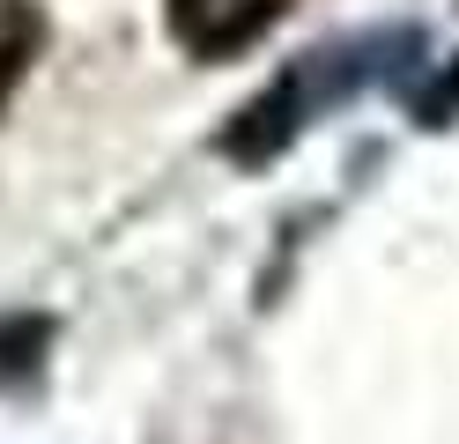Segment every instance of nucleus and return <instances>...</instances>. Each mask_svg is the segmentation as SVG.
<instances>
[{
	"label": "nucleus",
	"mask_w": 459,
	"mask_h": 444,
	"mask_svg": "<svg viewBox=\"0 0 459 444\" xmlns=\"http://www.w3.org/2000/svg\"><path fill=\"white\" fill-rule=\"evenodd\" d=\"M52 341H60L52 311H8V318H0V393L38 385L45 363H52Z\"/></svg>",
	"instance_id": "obj_4"
},
{
	"label": "nucleus",
	"mask_w": 459,
	"mask_h": 444,
	"mask_svg": "<svg viewBox=\"0 0 459 444\" xmlns=\"http://www.w3.org/2000/svg\"><path fill=\"white\" fill-rule=\"evenodd\" d=\"M422 67H429V30L422 22H370V30H349V38H326V45L297 52L252 104L230 111V126L215 134V156L245 163V170H267L326 111L370 97V89H408Z\"/></svg>",
	"instance_id": "obj_1"
},
{
	"label": "nucleus",
	"mask_w": 459,
	"mask_h": 444,
	"mask_svg": "<svg viewBox=\"0 0 459 444\" xmlns=\"http://www.w3.org/2000/svg\"><path fill=\"white\" fill-rule=\"evenodd\" d=\"M45 38H52L45 0H0V111H8V104H15V89L30 82Z\"/></svg>",
	"instance_id": "obj_3"
},
{
	"label": "nucleus",
	"mask_w": 459,
	"mask_h": 444,
	"mask_svg": "<svg viewBox=\"0 0 459 444\" xmlns=\"http://www.w3.org/2000/svg\"><path fill=\"white\" fill-rule=\"evenodd\" d=\"M400 97H408L415 126H452V118H459V52L445 59V67L429 59V67H422L408 89H400Z\"/></svg>",
	"instance_id": "obj_5"
},
{
	"label": "nucleus",
	"mask_w": 459,
	"mask_h": 444,
	"mask_svg": "<svg viewBox=\"0 0 459 444\" xmlns=\"http://www.w3.org/2000/svg\"><path fill=\"white\" fill-rule=\"evenodd\" d=\"M290 15V0H163V30L170 45L200 67H222L267 38V30Z\"/></svg>",
	"instance_id": "obj_2"
}]
</instances>
